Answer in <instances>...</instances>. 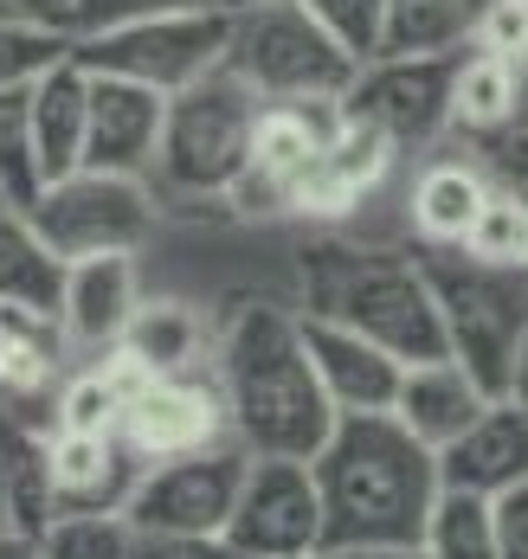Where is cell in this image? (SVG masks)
Segmentation results:
<instances>
[{
  "label": "cell",
  "instance_id": "cell-14",
  "mask_svg": "<svg viewBox=\"0 0 528 559\" xmlns=\"http://www.w3.org/2000/svg\"><path fill=\"white\" fill-rule=\"evenodd\" d=\"M142 456L117 431H46V483H52V514H122Z\"/></svg>",
  "mask_w": 528,
  "mask_h": 559
},
{
  "label": "cell",
  "instance_id": "cell-46",
  "mask_svg": "<svg viewBox=\"0 0 528 559\" xmlns=\"http://www.w3.org/2000/svg\"><path fill=\"white\" fill-rule=\"evenodd\" d=\"M0 206H7V193H0Z\"/></svg>",
  "mask_w": 528,
  "mask_h": 559
},
{
  "label": "cell",
  "instance_id": "cell-41",
  "mask_svg": "<svg viewBox=\"0 0 528 559\" xmlns=\"http://www.w3.org/2000/svg\"><path fill=\"white\" fill-rule=\"evenodd\" d=\"M342 559H425L419 547H407V554H342Z\"/></svg>",
  "mask_w": 528,
  "mask_h": 559
},
{
  "label": "cell",
  "instance_id": "cell-1",
  "mask_svg": "<svg viewBox=\"0 0 528 559\" xmlns=\"http://www.w3.org/2000/svg\"><path fill=\"white\" fill-rule=\"evenodd\" d=\"M322 489V554H407L425 540L445 489L438 450H425L394 412H349L316 450Z\"/></svg>",
  "mask_w": 528,
  "mask_h": 559
},
{
  "label": "cell",
  "instance_id": "cell-47",
  "mask_svg": "<svg viewBox=\"0 0 528 559\" xmlns=\"http://www.w3.org/2000/svg\"><path fill=\"white\" fill-rule=\"evenodd\" d=\"M0 13H7V0H0Z\"/></svg>",
  "mask_w": 528,
  "mask_h": 559
},
{
  "label": "cell",
  "instance_id": "cell-27",
  "mask_svg": "<svg viewBox=\"0 0 528 559\" xmlns=\"http://www.w3.org/2000/svg\"><path fill=\"white\" fill-rule=\"evenodd\" d=\"M477 39V20L465 0H387L380 52L374 58H432V52H465Z\"/></svg>",
  "mask_w": 528,
  "mask_h": 559
},
{
  "label": "cell",
  "instance_id": "cell-5",
  "mask_svg": "<svg viewBox=\"0 0 528 559\" xmlns=\"http://www.w3.org/2000/svg\"><path fill=\"white\" fill-rule=\"evenodd\" d=\"M367 58H354L303 0L233 7L226 71L245 78L265 104H342Z\"/></svg>",
  "mask_w": 528,
  "mask_h": 559
},
{
  "label": "cell",
  "instance_id": "cell-39",
  "mask_svg": "<svg viewBox=\"0 0 528 559\" xmlns=\"http://www.w3.org/2000/svg\"><path fill=\"white\" fill-rule=\"evenodd\" d=\"M503 399H509L516 412H528V341H523V354H516V367H509V386H503Z\"/></svg>",
  "mask_w": 528,
  "mask_h": 559
},
{
  "label": "cell",
  "instance_id": "cell-6",
  "mask_svg": "<svg viewBox=\"0 0 528 559\" xmlns=\"http://www.w3.org/2000/svg\"><path fill=\"white\" fill-rule=\"evenodd\" d=\"M425 277L445 316V347L451 360H465L470 373L490 386V399H503L509 367L528 341V271L516 264H483L470 251H432Z\"/></svg>",
  "mask_w": 528,
  "mask_h": 559
},
{
  "label": "cell",
  "instance_id": "cell-20",
  "mask_svg": "<svg viewBox=\"0 0 528 559\" xmlns=\"http://www.w3.org/2000/svg\"><path fill=\"white\" fill-rule=\"evenodd\" d=\"M303 335H309V360L322 373V392H329V405L342 418L349 412H394L400 380H407V360H394L387 347H374L367 335L309 322V316H303Z\"/></svg>",
  "mask_w": 528,
  "mask_h": 559
},
{
  "label": "cell",
  "instance_id": "cell-4",
  "mask_svg": "<svg viewBox=\"0 0 528 559\" xmlns=\"http://www.w3.org/2000/svg\"><path fill=\"white\" fill-rule=\"evenodd\" d=\"M265 97L233 78L226 64L207 71L200 84H187L168 97V129H162V155H155V193L168 200H233L238 174L251 168V135H258Z\"/></svg>",
  "mask_w": 528,
  "mask_h": 559
},
{
  "label": "cell",
  "instance_id": "cell-36",
  "mask_svg": "<svg viewBox=\"0 0 528 559\" xmlns=\"http://www.w3.org/2000/svg\"><path fill=\"white\" fill-rule=\"evenodd\" d=\"M136 559H238L226 540H187V534H136Z\"/></svg>",
  "mask_w": 528,
  "mask_h": 559
},
{
  "label": "cell",
  "instance_id": "cell-37",
  "mask_svg": "<svg viewBox=\"0 0 528 559\" xmlns=\"http://www.w3.org/2000/svg\"><path fill=\"white\" fill-rule=\"evenodd\" d=\"M7 13H26V20H39V26L78 33V0H7Z\"/></svg>",
  "mask_w": 528,
  "mask_h": 559
},
{
  "label": "cell",
  "instance_id": "cell-3",
  "mask_svg": "<svg viewBox=\"0 0 528 559\" xmlns=\"http://www.w3.org/2000/svg\"><path fill=\"white\" fill-rule=\"evenodd\" d=\"M296 309L309 322L367 335L374 347H387L394 360H438L445 347V316L425 277V258L407 251H380V245H342L322 238L296 258Z\"/></svg>",
  "mask_w": 528,
  "mask_h": 559
},
{
  "label": "cell",
  "instance_id": "cell-29",
  "mask_svg": "<svg viewBox=\"0 0 528 559\" xmlns=\"http://www.w3.org/2000/svg\"><path fill=\"white\" fill-rule=\"evenodd\" d=\"M46 187L39 148H33V84L26 91H0V193L7 206H33Z\"/></svg>",
  "mask_w": 528,
  "mask_h": 559
},
{
  "label": "cell",
  "instance_id": "cell-40",
  "mask_svg": "<svg viewBox=\"0 0 528 559\" xmlns=\"http://www.w3.org/2000/svg\"><path fill=\"white\" fill-rule=\"evenodd\" d=\"M0 527H20L13 521V456H7V438H0Z\"/></svg>",
  "mask_w": 528,
  "mask_h": 559
},
{
  "label": "cell",
  "instance_id": "cell-15",
  "mask_svg": "<svg viewBox=\"0 0 528 559\" xmlns=\"http://www.w3.org/2000/svg\"><path fill=\"white\" fill-rule=\"evenodd\" d=\"M394 162H400V142H394L387 129H374L367 116L342 110L336 135H329V148H322V162H316L309 180L296 187L291 213L296 219H349L354 206L394 174Z\"/></svg>",
  "mask_w": 528,
  "mask_h": 559
},
{
  "label": "cell",
  "instance_id": "cell-44",
  "mask_svg": "<svg viewBox=\"0 0 528 559\" xmlns=\"http://www.w3.org/2000/svg\"><path fill=\"white\" fill-rule=\"evenodd\" d=\"M303 559H329V554H303Z\"/></svg>",
  "mask_w": 528,
  "mask_h": 559
},
{
  "label": "cell",
  "instance_id": "cell-9",
  "mask_svg": "<svg viewBox=\"0 0 528 559\" xmlns=\"http://www.w3.org/2000/svg\"><path fill=\"white\" fill-rule=\"evenodd\" d=\"M245 463H251L245 444H220V450H193V456L149 463L122 514L136 521V534L226 540V521H233L238 489H245Z\"/></svg>",
  "mask_w": 528,
  "mask_h": 559
},
{
  "label": "cell",
  "instance_id": "cell-24",
  "mask_svg": "<svg viewBox=\"0 0 528 559\" xmlns=\"http://www.w3.org/2000/svg\"><path fill=\"white\" fill-rule=\"evenodd\" d=\"M213 341L220 329L200 322L193 302H175V296H149L122 335V354L149 373V380H175V373H200L213 367Z\"/></svg>",
  "mask_w": 528,
  "mask_h": 559
},
{
  "label": "cell",
  "instance_id": "cell-45",
  "mask_svg": "<svg viewBox=\"0 0 528 559\" xmlns=\"http://www.w3.org/2000/svg\"><path fill=\"white\" fill-rule=\"evenodd\" d=\"M523 84H528V64H523Z\"/></svg>",
  "mask_w": 528,
  "mask_h": 559
},
{
  "label": "cell",
  "instance_id": "cell-42",
  "mask_svg": "<svg viewBox=\"0 0 528 559\" xmlns=\"http://www.w3.org/2000/svg\"><path fill=\"white\" fill-rule=\"evenodd\" d=\"M226 7H265V0H226Z\"/></svg>",
  "mask_w": 528,
  "mask_h": 559
},
{
  "label": "cell",
  "instance_id": "cell-21",
  "mask_svg": "<svg viewBox=\"0 0 528 559\" xmlns=\"http://www.w3.org/2000/svg\"><path fill=\"white\" fill-rule=\"evenodd\" d=\"M438 476L445 489H470V496H503L528 476V412L509 399H496L458 444L438 450Z\"/></svg>",
  "mask_w": 528,
  "mask_h": 559
},
{
  "label": "cell",
  "instance_id": "cell-23",
  "mask_svg": "<svg viewBox=\"0 0 528 559\" xmlns=\"http://www.w3.org/2000/svg\"><path fill=\"white\" fill-rule=\"evenodd\" d=\"M84 142H91V71L78 58H59L39 84H33V148L39 174L64 180L84 168Z\"/></svg>",
  "mask_w": 528,
  "mask_h": 559
},
{
  "label": "cell",
  "instance_id": "cell-13",
  "mask_svg": "<svg viewBox=\"0 0 528 559\" xmlns=\"http://www.w3.org/2000/svg\"><path fill=\"white\" fill-rule=\"evenodd\" d=\"M451 71L458 52L432 58H367L354 71L342 110L367 116L374 129H387L400 148H425L451 129Z\"/></svg>",
  "mask_w": 528,
  "mask_h": 559
},
{
  "label": "cell",
  "instance_id": "cell-18",
  "mask_svg": "<svg viewBox=\"0 0 528 559\" xmlns=\"http://www.w3.org/2000/svg\"><path fill=\"white\" fill-rule=\"evenodd\" d=\"M490 405H496V399H490V386L470 373L465 360L438 354V360H419V367H407L400 399H394V418H400V425H407L425 450H445V444H458L470 425L490 412Z\"/></svg>",
  "mask_w": 528,
  "mask_h": 559
},
{
  "label": "cell",
  "instance_id": "cell-33",
  "mask_svg": "<svg viewBox=\"0 0 528 559\" xmlns=\"http://www.w3.org/2000/svg\"><path fill=\"white\" fill-rule=\"evenodd\" d=\"M354 58L380 52V26H387V0H303Z\"/></svg>",
  "mask_w": 528,
  "mask_h": 559
},
{
  "label": "cell",
  "instance_id": "cell-25",
  "mask_svg": "<svg viewBox=\"0 0 528 559\" xmlns=\"http://www.w3.org/2000/svg\"><path fill=\"white\" fill-rule=\"evenodd\" d=\"M516 110H528L523 64L470 39L465 52H458V71H451V129L477 142V135H490L496 122H509Z\"/></svg>",
  "mask_w": 528,
  "mask_h": 559
},
{
  "label": "cell",
  "instance_id": "cell-12",
  "mask_svg": "<svg viewBox=\"0 0 528 559\" xmlns=\"http://www.w3.org/2000/svg\"><path fill=\"white\" fill-rule=\"evenodd\" d=\"M117 438L136 450L142 463H168V456L238 444L233 412H226V392H220V373H213V367L175 373V380H149V386L129 399Z\"/></svg>",
  "mask_w": 528,
  "mask_h": 559
},
{
  "label": "cell",
  "instance_id": "cell-19",
  "mask_svg": "<svg viewBox=\"0 0 528 559\" xmlns=\"http://www.w3.org/2000/svg\"><path fill=\"white\" fill-rule=\"evenodd\" d=\"M490 200H496V187L483 180V168L470 155H438L412 174L407 219L425 251H465L477 219L490 213Z\"/></svg>",
  "mask_w": 528,
  "mask_h": 559
},
{
  "label": "cell",
  "instance_id": "cell-28",
  "mask_svg": "<svg viewBox=\"0 0 528 559\" xmlns=\"http://www.w3.org/2000/svg\"><path fill=\"white\" fill-rule=\"evenodd\" d=\"M419 554H425V559H503V554H496V514H490V496L438 489Z\"/></svg>",
  "mask_w": 528,
  "mask_h": 559
},
{
  "label": "cell",
  "instance_id": "cell-35",
  "mask_svg": "<svg viewBox=\"0 0 528 559\" xmlns=\"http://www.w3.org/2000/svg\"><path fill=\"white\" fill-rule=\"evenodd\" d=\"M490 514H496V554L528 559V476L516 483V489L490 496Z\"/></svg>",
  "mask_w": 528,
  "mask_h": 559
},
{
  "label": "cell",
  "instance_id": "cell-7",
  "mask_svg": "<svg viewBox=\"0 0 528 559\" xmlns=\"http://www.w3.org/2000/svg\"><path fill=\"white\" fill-rule=\"evenodd\" d=\"M226 46H233V7H175V13H136L117 26L78 33L71 58L97 78H129L175 97L207 71H220Z\"/></svg>",
  "mask_w": 528,
  "mask_h": 559
},
{
  "label": "cell",
  "instance_id": "cell-43",
  "mask_svg": "<svg viewBox=\"0 0 528 559\" xmlns=\"http://www.w3.org/2000/svg\"><path fill=\"white\" fill-rule=\"evenodd\" d=\"M523 271H528V245H523Z\"/></svg>",
  "mask_w": 528,
  "mask_h": 559
},
{
  "label": "cell",
  "instance_id": "cell-11",
  "mask_svg": "<svg viewBox=\"0 0 528 559\" xmlns=\"http://www.w3.org/2000/svg\"><path fill=\"white\" fill-rule=\"evenodd\" d=\"M336 122H342V104H265L258 135H251V168L238 174L226 206H233L238 219H278V213H291L296 187L322 162Z\"/></svg>",
  "mask_w": 528,
  "mask_h": 559
},
{
  "label": "cell",
  "instance_id": "cell-8",
  "mask_svg": "<svg viewBox=\"0 0 528 559\" xmlns=\"http://www.w3.org/2000/svg\"><path fill=\"white\" fill-rule=\"evenodd\" d=\"M155 213H162L155 180L104 174V168H78L64 180H46L39 200L26 206V219L39 225V238L64 264L110 258V251H142L149 231H155Z\"/></svg>",
  "mask_w": 528,
  "mask_h": 559
},
{
  "label": "cell",
  "instance_id": "cell-34",
  "mask_svg": "<svg viewBox=\"0 0 528 559\" xmlns=\"http://www.w3.org/2000/svg\"><path fill=\"white\" fill-rule=\"evenodd\" d=\"M175 7H226V0H78V33L117 26V20H136V13H175Z\"/></svg>",
  "mask_w": 528,
  "mask_h": 559
},
{
  "label": "cell",
  "instance_id": "cell-22",
  "mask_svg": "<svg viewBox=\"0 0 528 559\" xmlns=\"http://www.w3.org/2000/svg\"><path fill=\"white\" fill-rule=\"evenodd\" d=\"M71 335L59 316L46 309H0V399L33 405V399H59L71 373Z\"/></svg>",
  "mask_w": 528,
  "mask_h": 559
},
{
  "label": "cell",
  "instance_id": "cell-26",
  "mask_svg": "<svg viewBox=\"0 0 528 559\" xmlns=\"http://www.w3.org/2000/svg\"><path fill=\"white\" fill-rule=\"evenodd\" d=\"M64 258L39 238L26 206H0V309H46L59 316Z\"/></svg>",
  "mask_w": 528,
  "mask_h": 559
},
{
  "label": "cell",
  "instance_id": "cell-16",
  "mask_svg": "<svg viewBox=\"0 0 528 559\" xmlns=\"http://www.w3.org/2000/svg\"><path fill=\"white\" fill-rule=\"evenodd\" d=\"M162 129H168V97L162 91L91 71V142H84V168L149 180L155 174V155H162Z\"/></svg>",
  "mask_w": 528,
  "mask_h": 559
},
{
  "label": "cell",
  "instance_id": "cell-30",
  "mask_svg": "<svg viewBox=\"0 0 528 559\" xmlns=\"http://www.w3.org/2000/svg\"><path fill=\"white\" fill-rule=\"evenodd\" d=\"M59 58H71V33L39 26V20H26V13H0V91L39 84Z\"/></svg>",
  "mask_w": 528,
  "mask_h": 559
},
{
  "label": "cell",
  "instance_id": "cell-38",
  "mask_svg": "<svg viewBox=\"0 0 528 559\" xmlns=\"http://www.w3.org/2000/svg\"><path fill=\"white\" fill-rule=\"evenodd\" d=\"M0 559H46L39 554V534H26V527H0Z\"/></svg>",
  "mask_w": 528,
  "mask_h": 559
},
{
  "label": "cell",
  "instance_id": "cell-32",
  "mask_svg": "<svg viewBox=\"0 0 528 559\" xmlns=\"http://www.w3.org/2000/svg\"><path fill=\"white\" fill-rule=\"evenodd\" d=\"M470 162L483 168V180L509 200H528V110H516L509 122H496L490 135L470 142Z\"/></svg>",
  "mask_w": 528,
  "mask_h": 559
},
{
  "label": "cell",
  "instance_id": "cell-2",
  "mask_svg": "<svg viewBox=\"0 0 528 559\" xmlns=\"http://www.w3.org/2000/svg\"><path fill=\"white\" fill-rule=\"evenodd\" d=\"M213 373H220L226 412H233V438L251 456L316 463V450L342 425V412L329 405L322 373L309 360L303 309H284V302L233 309L213 341Z\"/></svg>",
  "mask_w": 528,
  "mask_h": 559
},
{
  "label": "cell",
  "instance_id": "cell-31",
  "mask_svg": "<svg viewBox=\"0 0 528 559\" xmlns=\"http://www.w3.org/2000/svg\"><path fill=\"white\" fill-rule=\"evenodd\" d=\"M46 559H136V521L129 514H52L39 534Z\"/></svg>",
  "mask_w": 528,
  "mask_h": 559
},
{
  "label": "cell",
  "instance_id": "cell-17",
  "mask_svg": "<svg viewBox=\"0 0 528 559\" xmlns=\"http://www.w3.org/2000/svg\"><path fill=\"white\" fill-rule=\"evenodd\" d=\"M142 271H136V251H110V258H78L64 264V296H59V322L78 354H110L122 347L136 309H142Z\"/></svg>",
  "mask_w": 528,
  "mask_h": 559
},
{
  "label": "cell",
  "instance_id": "cell-10",
  "mask_svg": "<svg viewBox=\"0 0 528 559\" xmlns=\"http://www.w3.org/2000/svg\"><path fill=\"white\" fill-rule=\"evenodd\" d=\"M226 547L238 559H303L322 554V489L316 463L296 456H251L245 489L226 521Z\"/></svg>",
  "mask_w": 528,
  "mask_h": 559
}]
</instances>
